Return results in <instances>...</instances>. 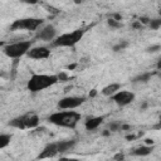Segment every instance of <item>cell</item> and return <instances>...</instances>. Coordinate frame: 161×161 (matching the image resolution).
Here are the masks:
<instances>
[{"label": "cell", "mask_w": 161, "mask_h": 161, "mask_svg": "<svg viewBox=\"0 0 161 161\" xmlns=\"http://www.w3.org/2000/svg\"><path fill=\"white\" fill-rule=\"evenodd\" d=\"M48 121L55 126L74 128L80 121V114L75 111H62V112H55L50 114L48 117Z\"/></svg>", "instance_id": "1"}, {"label": "cell", "mask_w": 161, "mask_h": 161, "mask_svg": "<svg viewBox=\"0 0 161 161\" xmlns=\"http://www.w3.org/2000/svg\"><path fill=\"white\" fill-rule=\"evenodd\" d=\"M57 82H59V78L54 74H33L28 80L26 87L30 92L36 93L54 86Z\"/></svg>", "instance_id": "2"}, {"label": "cell", "mask_w": 161, "mask_h": 161, "mask_svg": "<svg viewBox=\"0 0 161 161\" xmlns=\"http://www.w3.org/2000/svg\"><path fill=\"white\" fill-rule=\"evenodd\" d=\"M33 42L31 40H20V42H14V43H9L6 45H3V50L4 53L13 59L20 58L24 54H28V52L31 48Z\"/></svg>", "instance_id": "3"}, {"label": "cell", "mask_w": 161, "mask_h": 161, "mask_svg": "<svg viewBox=\"0 0 161 161\" xmlns=\"http://www.w3.org/2000/svg\"><path fill=\"white\" fill-rule=\"evenodd\" d=\"M84 33H86L84 28L77 29L70 33H64L53 40V45L54 47H74L83 38Z\"/></svg>", "instance_id": "4"}, {"label": "cell", "mask_w": 161, "mask_h": 161, "mask_svg": "<svg viewBox=\"0 0 161 161\" xmlns=\"http://www.w3.org/2000/svg\"><path fill=\"white\" fill-rule=\"evenodd\" d=\"M10 127L18 128V130H26V128H35L39 126V117L35 113H25L21 116H18L13 118L9 122Z\"/></svg>", "instance_id": "5"}, {"label": "cell", "mask_w": 161, "mask_h": 161, "mask_svg": "<svg viewBox=\"0 0 161 161\" xmlns=\"http://www.w3.org/2000/svg\"><path fill=\"white\" fill-rule=\"evenodd\" d=\"M44 23L43 19L39 18H24V19H18L15 20L11 25L10 29L11 30H36L39 26H42Z\"/></svg>", "instance_id": "6"}, {"label": "cell", "mask_w": 161, "mask_h": 161, "mask_svg": "<svg viewBox=\"0 0 161 161\" xmlns=\"http://www.w3.org/2000/svg\"><path fill=\"white\" fill-rule=\"evenodd\" d=\"M86 98L84 97H75V96H69L64 97L58 102V107L62 109H74L84 103Z\"/></svg>", "instance_id": "7"}, {"label": "cell", "mask_w": 161, "mask_h": 161, "mask_svg": "<svg viewBox=\"0 0 161 161\" xmlns=\"http://www.w3.org/2000/svg\"><path fill=\"white\" fill-rule=\"evenodd\" d=\"M111 98H112V101H114V103L123 107V106L130 104L135 99V94L130 91H118L113 96H111Z\"/></svg>", "instance_id": "8"}, {"label": "cell", "mask_w": 161, "mask_h": 161, "mask_svg": "<svg viewBox=\"0 0 161 161\" xmlns=\"http://www.w3.org/2000/svg\"><path fill=\"white\" fill-rule=\"evenodd\" d=\"M55 35H57V30L53 25H45L43 26L40 30H38L36 33V39H40V40H45V42H50V40H54L55 39Z\"/></svg>", "instance_id": "9"}, {"label": "cell", "mask_w": 161, "mask_h": 161, "mask_svg": "<svg viewBox=\"0 0 161 161\" xmlns=\"http://www.w3.org/2000/svg\"><path fill=\"white\" fill-rule=\"evenodd\" d=\"M49 55H50V50L47 47H34V48H30V50L28 52V57L36 60L47 59L49 58Z\"/></svg>", "instance_id": "10"}, {"label": "cell", "mask_w": 161, "mask_h": 161, "mask_svg": "<svg viewBox=\"0 0 161 161\" xmlns=\"http://www.w3.org/2000/svg\"><path fill=\"white\" fill-rule=\"evenodd\" d=\"M58 152V142H52V143H48L43 151L40 152V155L38 156V158H47V157H54Z\"/></svg>", "instance_id": "11"}, {"label": "cell", "mask_w": 161, "mask_h": 161, "mask_svg": "<svg viewBox=\"0 0 161 161\" xmlns=\"http://www.w3.org/2000/svg\"><path fill=\"white\" fill-rule=\"evenodd\" d=\"M103 119H104V117H91V118H88L87 121H86V128L88 130V131H93V130H96V128H98L99 126H101V123L103 122Z\"/></svg>", "instance_id": "12"}, {"label": "cell", "mask_w": 161, "mask_h": 161, "mask_svg": "<svg viewBox=\"0 0 161 161\" xmlns=\"http://www.w3.org/2000/svg\"><path fill=\"white\" fill-rule=\"evenodd\" d=\"M75 145V140H64V141H59L58 142V152L59 153H64L68 152L69 150H72Z\"/></svg>", "instance_id": "13"}, {"label": "cell", "mask_w": 161, "mask_h": 161, "mask_svg": "<svg viewBox=\"0 0 161 161\" xmlns=\"http://www.w3.org/2000/svg\"><path fill=\"white\" fill-rule=\"evenodd\" d=\"M121 89V84L119 83H111L108 86H106L103 89H102V94L103 96H107V97H111L113 96L116 92H118Z\"/></svg>", "instance_id": "14"}, {"label": "cell", "mask_w": 161, "mask_h": 161, "mask_svg": "<svg viewBox=\"0 0 161 161\" xmlns=\"http://www.w3.org/2000/svg\"><path fill=\"white\" fill-rule=\"evenodd\" d=\"M153 147L152 146H141V147H137L136 150H133V155L135 156H147L152 152Z\"/></svg>", "instance_id": "15"}, {"label": "cell", "mask_w": 161, "mask_h": 161, "mask_svg": "<svg viewBox=\"0 0 161 161\" xmlns=\"http://www.w3.org/2000/svg\"><path fill=\"white\" fill-rule=\"evenodd\" d=\"M11 140V135L9 133H1L0 135V148H5Z\"/></svg>", "instance_id": "16"}, {"label": "cell", "mask_w": 161, "mask_h": 161, "mask_svg": "<svg viewBox=\"0 0 161 161\" xmlns=\"http://www.w3.org/2000/svg\"><path fill=\"white\" fill-rule=\"evenodd\" d=\"M151 77H152V73H143V74L137 75V77L133 79V82H135V83H137V82H147Z\"/></svg>", "instance_id": "17"}, {"label": "cell", "mask_w": 161, "mask_h": 161, "mask_svg": "<svg viewBox=\"0 0 161 161\" xmlns=\"http://www.w3.org/2000/svg\"><path fill=\"white\" fill-rule=\"evenodd\" d=\"M148 25H150L151 29H158L161 26V18L160 19H152V20H150Z\"/></svg>", "instance_id": "18"}, {"label": "cell", "mask_w": 161, "mask_h": 161, "mask_svg": "<svg viewBox=\"0 0 161 161\" xmlns=\"http://www.w3.org/2000/svg\"><path fill=\"white\" fill-rule=\"evenodd\" d=\"M127 45H128V43L127 42H121V43H118V44H116L114 47H113V52H121V50H123L125 48H127Z\"/></svg>", "instance_id": "19"}, {"label": "cell", "mask_w": 161, "mask_h": 161, "mask_svg": "<svg viewBox=\"0 0 161 161\" xmlns=\"http://www.w3.org/2000/svg\"><path fill=\"white\" fill-rule=\"evenodd\" d=\"M107 23H108V25H109L111 28H121V26H122V24L119 23V20H116V19H113V18H109Z\"/></svg>", "instance_id": "20"}, {"label": "cell", "mask_w": 161, "mask_h": 161, "mask_svg": "<svg viewBox=\"0 0 161 161\" xmlns=\"http://www.w3.org/2000/svg\"><path fill=\"white\" fill-rule=\"evenodd\" d=\"M121 123H118V122H112V123H109L108 125V127H109V130H111V132H116V131H118V130H121Z\"/></svg>", "instance_id": "21"}, {"label": "cell", "mask_w": 161, "mask_h": 161, "mask_svg": "<svg viewBox=\"0 0 161 161\" xmlns=\"http://www.w3.org/2000/svg\"><path fill=\"white\" fill-rule=\"evenodd\" d=\"M158 49H161V47H160V45H152V47L147 48V52H151V53H153V52H157Z\"/></svg>", "instance_id": "22"}, {"label": "cell", "mask_w": 161, "mask_h": 161, "mask_svg": "<svg viewBox=\"0 0 161 161\" xmlns=\"http://www.w3.org/2000/svg\"><path fill=\"white\" fill-rule=\"evenodd\" d=\"M58 78H59V80L63 82V80H65V79L68 78V75H67L65 73H60V74H58Z\"/></svg>", "instance_id": "23"}, {"label": "cell", "mask_w": 161, "mask_h": 161, "mask_svg": "<svg viewBox=\"0 0 161 161\" xmlns=\"http://www.w3.org/2000/svg\"><path fill=\"white\" fill-rule=\"evenodd\" d=\"M23 1L26 3V4H31V5H34V4L38 3V0H23Z\"/></svg>", "instance_id": "24"}, {"label": "cell", "mask_w": 161, "mask_h": 161, "mask_svg": "<svg viewBox=\"0 0 161 161\" xmlns=\"http://www.w3.org/2000/svg\"><path fill=\"white\" fill-rule=\"evenodd\" d=\"M141 26H142L141 21H138V23H135V24H133V28H135V29H138V28H141Z\"/></svg>", "instance_id": "25"}, {"label": "cell", "mask_w": 161, "mask_h": 161, "mask_svg": "<svg viewBox=\"0 0 161 161\" xmlns=\"http://www.w3.org/2000/svg\"><path fill=\"white\" fill-rule=\"evenodd\" d=\"M156 67H157V69H160V70H161V59L157 62V65H156Z\"/></svg>", "instance_id": "26"}, {"label": "cell", "mask_w": 161, "mask_h": 161, "mask_svg": "<svg viewBox=\"0 0 161 161\" xmlns=\"http://www.w3.org/2000/svg\"><path fill=\"white\" fill-rule=\"evenodd\" d=\"M114 158H123V155L118 153V155H116V156H114Z\"/></svg>", "instance_id": "27"}, {"label": "cell", "mask_w": 161, "mask_h": 161, "mask_svg": "<svg viewBox=\"0 0 161 161\" xmlns=\"http://www.w3.org/2000/svg\"><path fill=\"white\" fill-rule=\"evenodd\" d=\"M74 3L75 4H80V3H83V0H74Z\"/></svg>", "instance_id": "28"}, {"label": "cell", "mask_w": 161, "mask_h": 161, "mask_svg": "<svg viewBox=\"0 0 161 161\" xmlns=\"http://www.w3.org/2000/svg\"><path fill=\"white\" fill-rule=\"evenodd\" d=\"M157 127H161V116H160V123H158V126Z\"/></svg>", "instance_id": "29"}]
</instances>
